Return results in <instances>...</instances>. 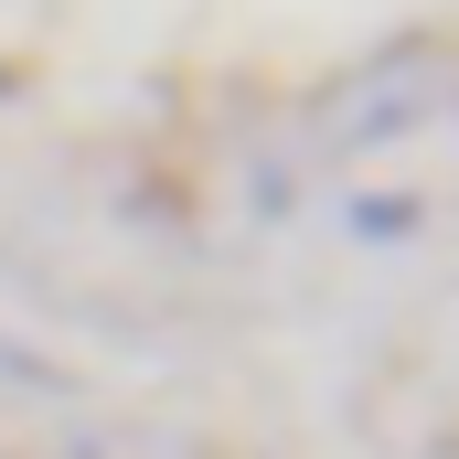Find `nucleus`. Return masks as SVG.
I'll list each match as a JSON object with an SVG mask.
<instances>
[{
	"label": "nucleus",
	"mask_w": 459,
	"mask_h": 459,
	"mask_svg": "<svg viewBox=\"0 0 459 459\" xmlns=\"http://www.w3.org/2000/svg\"><path fill=\"white\" fill-rule=\"evenodd\" d=\"M459 97V65L438 43H385L374 65H352L342 86L321 97V150H395V139H417V128H438V108Z\"/></svg>",
	"instance_id": "obj_1"
},
{
	"label": "nucleus",
	"mask_w": 459,
	"mask_h": 459,
	"mask_svg": "<svg viewBox=\"0 0 459 459\" xmlns=\"http://www.w3.org/2000/svg\"><path fill=\"white\" fill-rule=\"evenodd\" d=\"M11 385H54V363H32V352L0 342V395H11Z\"/></svg>",
	"instance_id": "obj_2"
}]
</instances>
